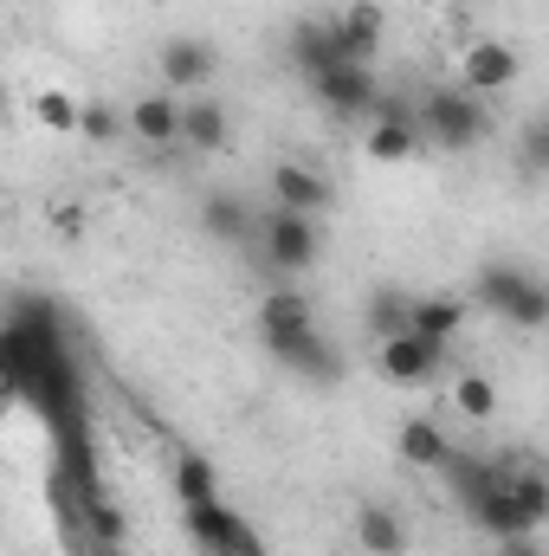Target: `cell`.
Listing matches in <instances>:
<instances>
[{
	"label": "cell",
	"instance_id": "cell-1",
	"mask_svg": "<svg viewBox=\"0 0 549 556\" xmlns=\"http://www.w3.org/2000/svg\"><path fill=\"white\" fill-rule=\"evenodd\" d=\"M413 124H420V142L459 155V149H478L491 137V98H472L465 85H433L413 104Z\"/></svg>",
	"mask_w": 549,
	"mask_h": 556
},
{
	"label": "cell",
	"instance_id": "cell-2",
	"mask_svg": "<svg viewBox=\"0 0 549 556\" xmlns=\"http://www.w3.org/2000/svg\"><path fill=\"white\" fill-rule=\"evenodd\" d=\"M472 298L491 317H505L511 330H544L549 324V285L518 260H485L478 278H472Z\"/></svg>",
	"mask_w": 549,
	"mask_h": 556
},
{
	"label": "cell",
	"instance_id": "cell-3",
	"mask_svg": "<svg viewBox=\"0 0 549 556\" xmlns=\"http://www.w3.org/2000/svg\"><path fill=\"white\" fill-rule=\"evenodd\" d=\"M253 253L272 278H304L317 260H323V227L310 214H284V207H266L259 214V233H253Z\"/></svg>",
	"mask_w": 549,
	"mask_h": 556
},
{
	"label": "cell",
	"instance_id": "cell-4",
	"mask_svg": "<svg viewBox=\"0 0 549 556\" xmlns=\"http://www.w3.org/2000/svg\"><path fill=\"white\" fill-rule=\"evenodd\" d=\"M181 538L194 556H272L266 538L253 531V518H240L227 498L214 505H181Z\"/></svg>",
	"mask_w": 549,
	"mask_h": 556
},
{
	"label": "cell",
	"instance_id": "cell-5",
	"mask_svg": "<svg viewBox=\"0 0 549 556\" xmlns=\"http://www.w3.org/2000/svg\"><path fill=\"white\" fill-rule=\"evenodd\" d=\"M259 343H266V356H272L278 369H291L297 382L330 389V382H343V376H349L343 350H336L317 324H310V330H259Z\"/></svg>",
	"mask_w": 549,
	"mask_h": 556
},
{
	"label": "cell",
	"instance_id": "cell-6",
	"mask_svg": "<svg viewBox=\"0 0 549 556\" xmlns=\"http://www.w3.org/2000/svg\"><path fill=\"white\" fill-rule=\"evenodd\" d=\"M155 78H162L168 98H201V91L220 78V52H214L207 39H194V33H175V39H162V52H155Z\"/></svg>",
	"mask_w": 549,
	"mask_h": 556
},
{
	"label": "cell",
	"instance_id": "cell-7",
	"mask_svg": "<svg viewBox=\"0 0 549 556\" xmlns=\"http://www.w3.org/2000/svg\"><path fill=\"white\" fill-rule=\"evenodd\" d=\"M310 91H317V104H323L330 117H343V124H369V111H375V98H382V78H375V65L336 59L330 72L310 78Z\"/></svg>",
	"mask_w": 549,
	"mask_h": 556
},
{
	"label": "cell",
	"instance_id": "cell-8",
	"mask_svg": "<svg viewBox=\"0 0 549 556\" xmlns=\"http://www.w3.org/2000/svg\"><path fill=\"white\" fill-rule=\"evenodd\" d=\"M369 162H408L413 149H420V124H413V98H395V91H382L375 98V111H369Z\"/></svg>",
	"mask_w": 549,
	"mask_h": 556
},
{
	"label": "cell",
	"instance_id": "cell-9",
	"mask_svg": "<svg viewBox=\"0 0 549 556\" xmlns=\"http://www.w3.org/2000/svg\"><path fill=\"white\" fill-rule=\"evenodd\" d=\"M375 369H382V382H395V389H426V382L446 369V350H433V343H420L413 330H401V337H382V343H375Z\"/></svg>",
	"mask_w": 549,
	"mask_h": 556
},
{
	"label": "cell",
	"instance_id": "cell-10",
	"mask_svg": "<svg viewBox=\"0 0 549 556\" xmlns=\"http://www.w3.org/2000/svg\"><path fill=\"white\" fill-rule=\"evenodd\" d=\"M518 72H524V52L505 46V39H478V46H465V59H459V85H465L472 98H498V91H511Z\"/></svg>",
	"mask_w": 549,
	"mask_h": 556
},
{
	"label": "cell",
	"instance_id": "cell-11",
	"mask_svg": "<svg viewBox=\"0 0 549 556\" xmlns=\"http://www.w3.org/2000/svg\"><path fill=\"white\" fill-rule=\"evenodd\" d=\"M194 227H201L214 247H253V233H259V207H253L240 188H214V194H201Z\"/></svg>",
	"mask_w": 549,
	"mask_h": 556
},
{
	"label": "cell",
	"instance_id": "cell-12",
	"mask_svg": "<svg viewBox=\"0 0 549 556\" xmlns=\"http://www.w3.org/2000/svg\"><path fill=\"white\" fill-rule=\"evenodd\" d=\"M266 194H272V207H284V214H310V220H323L330 201H336V188H330L317 168H304V162H278L272 175H266Z\"/></svg>",
	"mask_w": 549,
	"mask_h": 556
},
{
	"label": "cell",
	"instance_id": "cell-13",
	"mask_svg": "<svg viewBox=\"0 0 549 556\" xmlns=\"http://www.w3.org/2000/svg\"><path fill=\"white\" fill-rule=\"evenodd\" d=\"M233 142V117H227V104L220 98H181V124H175V149H188V155H220Z\"/></svg>",
	"mask_w": 549,
	"mask_h": 556
},
{
	"label": "cell",
	"instance_id": "cell-14",
	"mask_svg": "<svg viewBox=\"0 0 549 556\" xmlns=\"http://www.w3.org/2000/svg\"><path fill=\"white\" fill-rule=\"evenodd\" d=\"M330 33H336V52H343V59L375 65V52H382V39H388V13H382L375 0H349V7L330 20Z\"/></svg>",
	"mask_w": 549,
	"mask_h": 556
},
{
	"label": "cell",
	"instance_id": "cell-15",
	"mask_svg": "<svg viewBox=\"0 0 549 556\" xmlns=\"http://www.w3.org/2000/svg\"><path fill=\"white\" fill-rule=\"evenodd\" d=\"M349 538H356L362 556H408V518H401L395 505H382V498H362Z\"/></svg>",
	"mask_w": 549,
	"mask_h": 556
},
{
	"label": "cell",
	"instance_id": "cell-16",
	"mask_svg": "<svg viewBox=\"0 0 549 556\" xmlns=\"http://www.w3.org/2000/svg\"><path fill=\"white\" fill-rule=\"evenodd\" d=\"M175 124H181V98H168L162 85L142 91L137 104L124 111V130H130L142 149H175Z\"/></svg>",
	"mask_w": 549,
	"mask_h": 556
},
{
	"label": "cell",
	"instance_id": "cell-17",
	"mask_svg": "<svg viewBox=\"0 0 549 556\" xmlns=\"http://www.w3.org/2000/svg\"><path fill=\"white\" fill-rule=\"evenodd\" d=\"M284 59H291V72L310 85L317 72H330L343 52H336V33H330V20H297L291 26V39H284Z\"/></svg>",
	"mask_w": 549,
	"mask_h": 556
},
{
	"label": "cell",
	"instance_id": "cell-18",
	"mask_svg": "<svg viewBox=\"0 0 549 556\" xmlns=\"http://www.w3.org/2000/svg\"><path fill=\"white\" fill-rule=\"evenodd\" d=\"M459 324H465V304H459V298H446V291L413 298V311H408V330L420 337V343H433V350H446V343L459 337Z\"/></svg>",
	"mask_w": 549,
	"mask_h": 556
},
{
	"label": "cell",
	"instance_id": "cell-19",
	"mask_svg": "<svg viewBox=\"0 0 549 556\" xmlns=\"http://www.w3.org/2000/svg\"><path fill=\"white\" fill-rule=\"evenodd\" d=\"M395 446H401V459H408L413 472H439L446 459H452V440H446V427L426 415H413L395 427Z\"/></svg>",
	"mask_w": 549,
	"mask_h": 556
},
{
	"label": "cell",
	"instance_id": "cell-20",
	"mask_svg": "<svg viewBox=\"0 0 549 556\" xmlns=\"http://www.w3.org/2000/svg\"><path fill=\"white\" fill-rule=\"evenodd\" d=\"M310 324H317V311H310V298L291 278H278L272 291L259 298V330H310Z\"/></svg>",
	"mask_w": 549,
	"mask_h": 556
},
{
	"label": "cell",
	"instance_id": "cell-21",
	"mask_svg": "<svg viewBox=\"0 0 549 556\" xmlns=\"http://www.w3.org/2000/svg\"><path fill=\"white\" fill-rule=\"evenodd\" d=\"M452 408L472 420V427H491V420H498V382H491V376H478V369L452 376Z\"/></svg>",
	"mask_w": 549,
	"mask_h": 556
},
{
	"label": "cell",
	"instance_id": "cell-22",
	"mask_svg": "<svg viewBox=\"0 0 549 556\" xmlns=\"http://www.w3.org/2000/svg\"><path fill=\"white\" fill-rule=\"evenodd\" d=\"M175 498L181 505H214L220 498V472H214L207 453H181L175 459Z\"/></svg>",
	"mask_w": 549,
	"mask_h": 556
},
{
	"label": "cell",
	"instance_id": "cell-23",
	"mask_svg": "<svg viewBox=\"0 0 549 556\" xmlns=\"http://www.w3.org/2000/svg\"><path fill=\"white\" fill-rule=\"evenodd\" d=\"M26 111H33V124H39V130H52V137H72V130H78V98H72V91H59V85L33 91V104H26Z\"/></svg>",
	"mask_w": 549,
	"mask_h": 556
},
{
	"label": "cell",
	"instance_id": "cell-24",
	"mask_svg": "<svg viewBox=\"0 0 549 556\" xmlns=\"http://www.w3.org/2000/svg\"><path fill=\"white\" fill-rule=\"evenodd\" d=\"M408 311H413L408 291L375 285V298H369V337H375V343H382V337H401V330H408Z\"/></svg>",
	"mask_w": 549,
	"mask_h": 556
},
{
	"label": "cell",
	"instance_id": "cell-25",
	"mask_svg": "<svg viewBox=\"0 0 549 556\" xmlns=\"http://www.w3.org/2000/svg\"><path fill=\"white\" fill-rule=\"evenodd\" d=\"M78 137L85 142H124L130 130H124V111L117 104H104V98H78Z\"/></svg>",
	"mask_w": 549,
	"mask_h": 556
},
{
	"label": "cell",
	"instance_id": "cell-26",
	"mask_svg": "<svg viewBox=\"0 0 549 556\" xmlns=\"http://www.w3.org/2000/svg\"><path fill=\"white\" fill-rule=\"evenodd\" d=\"M518 168H524V175H544V168H549V124H544V117H531V124H524Z\"/></svg>",
	"mask_w": 549,
	"mask_h": 556
},
{
	"label": "cell",
	"instance_id": "cell-27",
	"mask_svg": "<svg viewBox=\"0 0 549 556\" xmlns=\"http://www.w3.org/2000/svg\"><path fill=\"white\" fill-rule=\"evenodd\" d=\"M491 556H544V538H537V531H531V538H498Z\"/></svg>",
	"mask_w": 549,
	"mask_h": 556
},
{
	"label": "cell",
	"instance_id": "cell-28",
	"mask_svg": "<svg viewBox=\"0 0 549 556\" xmlns=\"http://www.w3.org/2000/svg\"><path fill=\"white\" fill-rule=\"evenodd\" d=\"M7 111H13V104H7V85H0V124H7Z\"/></svg>",
	"mask_w": 549,
	"mask_h": 556
}]
</instances>
